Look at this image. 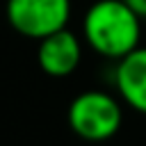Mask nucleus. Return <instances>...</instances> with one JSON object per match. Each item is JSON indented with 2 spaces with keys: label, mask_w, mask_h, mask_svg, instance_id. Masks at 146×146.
<instances>
[{
  "label": "nucleus",
  "mask_w": 146,
  "mask_h": 146,
  "mask_svg": "<svg viewBox=\"0 0 146 146\" xmlns=\"http://www.w3.org/2000/svg\"><path fill=\"white\" fill-rule=\"evenodd\" d=\"M5 16L14 32L39 41L66 27L71 0H7Z\"/></svg>",
  "instance_id": "nucleus-3"
},
{
  "label": "nucleus",
  "mask_w": 146,
  "mask_h": 146,
  "mask_svg": "<svg viewBox=\"0 0 146 146\" xmlns=\"http://www.w3.org/2000/svg\"><path fill=\"white\" fill-rule=\"evenodd\" d=\"M68 128L84 141H107L123 123V107L116 96L100 89L78 94L66 112Z\"/></svg>",
  "instance_id": "nucleus-2"
},
{
  "label": "nucleus",
  "mask_w": 146,
  "mask_h": 146,
  "mask_svg": "<svg viewBox=\"0 0 146 146\" xmlns=\"http://www.w3.org/2000/svg\"><path fill=\"white\" fill-rule=\"evenodd\" d=\"M84 43L103 59L119 62L139 46L141 18L125 0H96L82 18Z\"/></svg>",
  "instance_id": "nucleus-1"
},
{
  "label": "nucleus",
  "mask_w": 146,
  "mask_h": 146,
  "mask_svg": "<svg viewBox=\"0 0 146 146\" xmlns=\"http://www.w3.org/2000/svg\"><path fill=\"white\" fill-rule=\"evenodd\" d=\"M82 62V41L75 32L62 27L36 46V64L50 78H68Z\"/></svg>",
  "instance_id": "nucleus-4"
},
{
  "label": "nucleus",
  "mask_w": 146,
  "mask_h": 146,
  "mask_svg": "<svg viewBox=\"0 0 146 146\" xmlns=\"http://www.w3.org/2000/svg\"><path fill=\"white\" fill-rule=\"evenodd\" d=\"M125 5H128L141 21L146 18V0H125Z\"/></svg>",
  "instance_id": "nucleus-6"
},
{
  "label": "nucleus",
  "mask_w": 146,
  "mask_h": 146,
  "mask_svg": "<svg viewBox=\"0 0 146 146\" xmlns=\"http://www.w3.org/2000/svg\"><path fill=\"white\" fill-rule=\"evenodd\" d=\"M112 84L130 110L146 114V46H137L132 52L114 62Z\"/></svg>",
  "instance_id": "nucleus-5"
}]
</instances>
